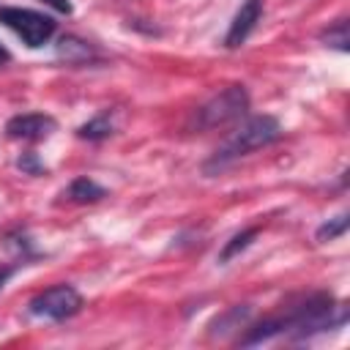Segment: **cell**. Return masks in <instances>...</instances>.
Segmentation results:
<instances>
[{"instance_id":"13","label":"cell","mask_w":350,"mask_h":350,"mask_svg":"<svg viewBox=\"0 0 350 350\" xmlns=\"http://www.w3.org/2000/svg\"><path fill=\"white\" fill-rule=\"evenodd\" d=\"M345 230H347V213H339V216L328 219L325 224H320L317 232H314V238L317 241H334V238L345 235Z\"/></svg>"},{"instance_id":"17","label":"cell","mask_w":350,"mask_h":350,"mask_svg":"<svg viewBox=\"0 0 350 350\" xmlns=\"http://www.w3.org/2000/svg\"><path fill=\"white\" fill-rule=\"evenodd\" d=\"M8 60H11V52H8V49L0 44V66H3V63H8Z\"/></svg>"},{"instance_id":"4","label":"cell","mask_w":350,"mask_h":350,"mask_svg":"<svg viewBox=\"0 0 350 350\" xmlns=\"http://www.w3.org/2000/svg\"><path fill=\"white\" fill-rule=\"evenodd\" d=\"M0 25H5L8 30H14L25 46L38 49L44 44H49V38L55 36V19L44 16L33 8H19V5H0Z\"/></svg>"},{"instance_id":"8","label":"cell","mask_w":350,"mask_h":350,"mask_svg":"<svg viewBox=\"0 0 350 350\" xmlns=\"http://www.w3.org/2000/svg\"><path fill=\"white\" fill-rule=\"evenodd\" d=\"M63 197L71 200V202H98L101 197H107V191H104V186H98V183L90 180V178H77V180H71V186L63 191Z\"/></svg>"},{"instance_id":"1","label":"cell","mask_w":350,"mask_h":350,"mask_svg":"<svg viewBox=\"0 0 350 350\" xmlns=\"http://www.w3.org/2000/svg\"><path fill=\"white\" fill-rule=\"evenodd\" d=\"M282 137V126H279V120L273 118V115H254V118H249V120H243L219 148H216V153L205 161V172L208 175H216V172H221L224 167H230L232 161H238L241 156H246V153H252V150H257V148H265V145H271V142H276Z\"/></svg>"},{"instance_id":"5","label":"cell","mask_w":350,"mask_h":350,"mask_svg":"<svg viewBox=\"0 0 350 350\" xmlns=\"http://www.w3.org/2000/svg\"><path fill=\"white\" fill-rule=\"evenodd\" d=\"M79 309H82V295H79L71 284L46 287V290L36 293V295L27 301V314H30V317L52 320V323L68 320V317H74Z\"/></svg>"},{"instance_id":"7","label":"cell","mask_w":350,"mask_h":350,"mask_svg":"<svg viewBox=\"0 0 350 350\" xmlns=\"http://www.w3.org/2000/svg\"><path fill=\"white\" fill-rule=\"evenodd\" d=\"M260 16H262V0H243L241 8H238V14H235L232 22H230V30H227V36H224V46H227V49L241 46V44L249 38V33L257 27Z\"/></svg>"},{"instance_id":"15","label":"cell","mask_w":350,"mask_h":350,"mask_svg":"<svg viewBox=\"0 0 350 350\" xmlns=\"http://www.w3.org/2000/svg\"><path fill=\"white\" fill-rule=\"evenodd\" d=\"M41 3H46V5L55 8L57 14H71V3H68V0H41Z\"/></svg>"},{"instance_id":"6","label":"cell","mask_w":350,"mask_h":350,"mask_svg":"<svg viewBox=\"0 0 350 350\" xmlns=\"http://www.w3.org/2000/svg\"><path fill=\"white\" fill-rule=\"evenodd\" d=\"M55 118L44 115V112H25V115H14L5 123V134L11 139H44L55 131Z\"/></svg>"},{"instance_id":"10","label":"cell","mask_w":350,"mask_h":350,"mask_svg":"<svg viewBox=\"0 0 350 350\" xmlns=\"http://www.w3.org/2000/svg\"><path fill=\"white\" fill-rule=\"evenodd\" d=\"M249 317V306H232L230 312H224L221 317H216L211 323V334H227V331H235L246 323Z\"/></svg>"},{"instance_id":"9","label":"cell","mask_w":350,"mask_h":350,"mask_svg":"<svg viewBox=\"0 0 350 350\" xmlns=\"http://www.w3.org/2000/svg\"><path fill=\"white\" fill-rule=\"evenodd\" d=\"M257 232H260L257 227H246V230L235 232V235H232V238L224 243V249L219 252V262H230L232 257H238V254H241V252H243V249H246V246H249V243L257 238Z\"/></svg>"},{"instance_id":"2","label":"cell","mask_w":350,"mask_h":350,"mask_svg":"<svg viewBox=\"0 0 350 350\" xmlns=\"http://www.w3.org/2000/svg\"><path fill=\"white\" fill-rule=\"evenodd\" d=\"M282 320H284V334H290L293 339H309L314 334H323L328 328L342 325L345 323V306L334 304V298L325 293H314L304 304H298L295 309L282 314Z\"/></svg>"},{"instance_id":"11","label":"cell","mask_w":350,"mask_h":350,"mask_svg":"<svg viewBox=\"0 0 350 350\" xmlns=\"http://www.w3.org/2000/svg\"><path fill=\"white\" fill-rule=\"evenodd\" d=\"M320 41H323L325 46H334V49H339V52H347V44H350V38H347V22H345V19H336L331 27H325V30L320 33Z\"/></svg>"},{"instance_id":"14","label":"cell","mask_w":350,"mask_h":350,"mask_svg":"<svg viewBox=\"0 0 350 350\" xmlns=\"http://www.w3.org/2000/svg\"><path fill=\"white\" fill-rule=\"evenodd\" d=\"M16 164H19V170H25V172H30V175L44 172V164H38V161H36V153H25Z\"/></svg>"},{"instance_id":"16","label":"cell","mask_w":350,"mask_h":350,"mask_svg":"<svg viewBox=\"0 0 350 350\" xmlns=\"http://www.w3.org/2000/svg\"><path fill=\"white\" fill-rule=\"evenodd\" d=\"M11 273H14V268H11V265H0V290H3V284L11 279Z\"/></svg>"},{"instance_id":"3","label":"cell","mask_w":350,"mask_h":350,"mask_svg":"<svg viewBox=\"0 0 350 350\" xmlns=\"http://www.w3.org/2000/svg\"><path fill=\"white\" fill-rule=\"evenodd\" d=\"M249 109V93L243 85H230L224 90H219L216 96H211L197 112H194V126L200 131L208 129H219L227 126L232 120H238L241 115H246Z\"/></svg>"},{"instance_id":"12","label":"cell","mask_w":350,"mask_h":350,"mask_svg":"<svg viewBox=\"0 0 350 350\" xmlns=\"http://www.w3.org/2000/svg\"><path fill=\"white\" fill-rule=\"evenodd\" d=\"M82 139H104V137H109L112 134V123H109V118L107 115H96L93 120H88L85 126H79V131H77Z\"/></svg>"}]
</instances>
